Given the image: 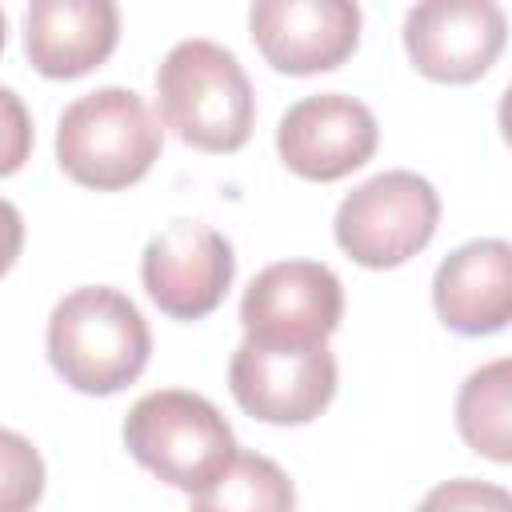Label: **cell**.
I'll return each instance as SVG.
<instances>
[{
    "label": "cell",
    "instance_id": "cell-1",
    "mask_svg": "<svg viewBox=\"0 0 512 512\" xmlns=\"http://www.w3.org/2000/svg\"><path fill=\"white\" fill-rule=\"evenodd\" d=\"M148 356V320L120 288H76L48 316V360L56 376L84 396L124 392L148 368Z\"/></svg>",
    "mask_w": 512,
    "mask_h": 512
},
{
    "label": "cell",
    "instance_id": "cell-2",
    "mask_svg": "<svg viewBox=\"0 0 512 512\" xmlns=\"http://www.w3.org/2000/svg\"><path fill=\"white\" fill-rule=\"evenodd\" d=\"M160 124L200 152H240L256 124V92L216 40H180L156 68Z\"/></svg>",
    "mask_w": 512,
    "mask_h": 512
},
{
    "label": "cell",
    "instance_id": "cell-3",
    "mask_svg": "<svg viewBox=\"0 0 512 512\" xmlns=\"http://www.w3.org/2000/svg\"><path fill=\"white\" fill-rule=\"evenodd\" d=\"M164 132L132 88H96L72 100L56 128V164L68 180L116 192L148 176L160 160Z\"/></svg>",
    "mask_w": 512,
    "mask_h": 512
},
{
    "label": "cell",
    "instance_id": "cell-4",
    "mask_svg": "<svg viewBox=\"0 0 512 512\" xmlns=\"http://www.w3.org/2000/svg\"><path fill=\"white\" fill-rule=\"evenodd\" d=\"M124 444L136 464L188 496L212 484L236 456V436L220 408L184 388L140 396L124 416Z\"/></svg>",
    "mask_w": 512,
    "mask_h": 512
},
{
    "label": "cell",
    "instance_id": "cell-5",
    "mask_svg": "<svg viewBox=\"0 0 512 512\" xmlns=\"http://www.w3.org/2000/svg\"><path fill=\"white\" fill-rule=\"evenodd\" d=\"M440 224V196L436 188L408 172L392 168L364 184H356L332 220L336 244L364 268H400L408 264Z\"/></svg>",
    "mask_w": 512,
    "mask_h": 512
},
{
    "label": "cell",
    "instance_id": "cell-6",
    "mask_svg": "<svg viewBox=\"0 0 512 512\" xmlns=\"http://www.w3.org/2000/svg\"><path fill=\"white\" fill-rule=\"evenodd\" d=\"M344 288L320 260H280L252 276L240 300L244 340L260 348H320L340 328Z\"/></svg>",
    "mask_w": 512,
    "mask_h": 512
},
{
    "label": "cell",
    "instance_id": "cell-7",
    "mask_svg": "<svg viewBox=\"0 0 512 512\" xmlns=\"http://www.w3.org/2000/svg\"><path fill=\"white\" fill-rule=\"evenodd\" d=\"M232 276V244L200 220H172L148 240L140 260L144 292L172 320H204L216 312L232 288Z\"/></svg>",
    "mask_w": 512,
    "mask_h": 512
},
{
    "label": "cell",
    "instance_id": "cell-8",
    "mask_svg": "<svg viewBox=\"0 0 512 512\" xmlns=\"http://www.w3.org/2000/svg\"><path fill=\"white\" fill-rule=\"evenodd\" d=\"M508 20L492 0H424L404 16V52L436 84H472L504 52Z\"/></svg>",
    "mask_w": 512,
    "mask_h": 512
},
{
    "label": "cell",
    "instance_id": "cell-9",
    "mask_svg": "<svg viewBox=\"0 0 512 512\" xmlns=\"http://www.w3.org/2000/svg\"><path fill=\"white\" fill-rule=\"evenodd\" d=\"M236 404L264 424H308L336 396V356L320 348H260L240 340L228 360Z\"/></svg>",
    "mask_w": 512,
    "mask_h": 512
},
{
    "label": "cell",
    "instance_id": "cell-10",
    "mask_svg": "<svg viewBox=\"0 0 512 512\" xmlns=\"http://www.w3.org/2000/svg\"><path fill=\"white\" fill-rule=\"evenodd\" d=\"M380 144L376 116L364 100L344 92H316L296 100L276 128V152L288 172L332 184L364 168Z\"/></svg>",
    "mask_w": 512,
    "mask_h": 512
},
{
    "label": "cell",
    "instance_id": "cell-11",
    "mask_svg": "<svg viewBox=\"0 0 512 512\" xmlns=\"http://www.w3.org/2000/svg\"><path fill=\"white\" fill-rule=\"evenodd\" d=\"M260 56L288 76L340 68L360 44V8L348 0H260L248 12Z\"/></svg>",
    "mask_w": 512,
    "mask_h": 512
},
{
    "label": "cell",
    "instance_id": "cell-12",
    "mask_svg": "<svg viewBox=\"0 0 512 512\" xmlns=\"http://www.w3.org/2000/svg\"><path fill=\"white\" fill-rule=\"evenodd\" d=\"M120 40L112 0H32L24 12V52L48 80H76L100 68Z\"/></svg>",
    "mask_w": 512,
    "mask_h": 512
},
{
    "label": "cell",
    "instance_id": "cell-13",
    "mask_svg": "<svg viewBox=\"0 0 512 512\" xmlns=\"http://www.w3.org/2000/svg\"><path fill=\"white\" fill-rule=\"evenodd\" d=\"M432 304L444 328L492 336L512 316V248L504 240H468L448 252L432 280Z\"/></svg>",
    "mask_w": 512,
    "mask_h": 512
},
{
    "label": "cell",
    "instance_id": "cell-14",
    "mask_svg": "<svg viewBox=\"0 0 512 512\" xmlns=\"http://www.w3.org/2000/svg\"><path fill=\"white\" fill-rule=\"evenodd\" d=\"M508 400H512V360L508 356L476 368L456 392V428H460L464 444L496 464L512 460Z\"/></svg>",
    "mask_w": 512,
    "mask_h": 512
},
{
    "label": "cell",
    "instance_id": "cell-15",
    "mask_svg": "<svg viewBox=\"0 0 512 512\" xmlns=\"http://www.w3.org/2000/svg\"><path fill=\"white\" fill-rule=\"evenodd\" d=\"M192 512H296V488L276 460L236 452L212 484L192 492Z\"/></svg>",
    "mask_w": 512,
    "mask_h": 512
},
{
    "label": "cell",
    "instance_id": "cell-16",
    "mask_svg": "<svg viewBox=\"0 0 512 512\" xmlns=\"http://www.w3.org/2000/svg\"><path fill=\"white\" fill-rule=\"evenodd\" d=\"M44 496V460L36 444L0 428V512H32Z\"/></svg>",
    "mask_w": 512,
    "mask_h": 512
},
{
    "label": "cell",
    "instance_id": "cell-17",
    "mask_svg": "<svg viewBox=\"0 0 512 512\" xmlns=\"http://www.w3.org/2000/svg\"><path fill=\"white\" fill-rule=\"evenodd\" d=\"M416 512H512V496H508V488H500V484L460 476V480L436 484V488L416 504Z\"/></svg>",
    "mask_w": 512,
    "mask_h": 512
},
{
    "label": "cell",
    "instance_id": "cell-18",
    "mask_svg": "<svg viewBox=\"0 0 512 512\" xmlns=\"http://www.w3.org/2000/svg\"><path fill=\"white\" fill-rule=\"evenodd\" d=\"M32 116L24 108V100L0 84V176H12L28 164L32 156Z\"/></svg>",
    "mask_w": 512,
    "mask_h": 512
},
{
    "label": "cell",
    "instance_id": "cell-19",
    "mask_svg": "<svg viewBox=\"0 0 512 512\" xmlns=\"http://www.w3.org/2000/svg\"><path fill=\"white\" fill-rule=\"evenodd\" d=\"M20 248H24V216L12 200H0V276L16 264Z\"/></svg>",
    "mask_w": 512,
    "mask_h": 512
},
{
    "label": "cell",
    "instance_id": "cell-20",
    "mask_svg": "<svg viewBox=\"0 0 512 512\" xmlns=\"http://www.w3.org/2000/svg\"><path fill=\"white\" fill-rule=\"evenodd\" d=\"M4 28H8V24H4V12H0V52H4Z\"/></svg>",
    "mask_w": 512,
    "mask_h": 512
}]
</instances>
